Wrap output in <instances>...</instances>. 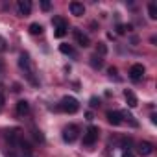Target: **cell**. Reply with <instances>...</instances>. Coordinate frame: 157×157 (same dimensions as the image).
Segmentation results:
<instances>
[{
  "label": "cell",
  "instance_id": "cell-1",
  "mask_svg": "<svg viewBox=\"0 0 157 157\" xmlns=\"http://www.w3.org/2000/svg\"><path fill=\"white\" fill-rule=\"evenodd\" d=\"M19 67L24 70L26 78H28V82L33 85V87H39V80L35 78V72H33V65H32V59H30V54L22 52L21 57H19Z\"/></svg>",
  "mask_w": 157,
  "mask_h": 157
},
{
  "label": "cell",
  "instance_id": "cell-2",
  "mask_svg": "<svg viewBox=\"0 0 157 157\" xmlns=\"http://www.w3.org/2000/svg\"><path fill=\"white\" fill-rule=\"evenodd\" d=\"M59 107H61V111L74 115L78 109H80V102H78L74 96H63V98H61V104H59Z\"/></svg>",
  "mask_w": 157,
  "mask_h": 157
},
{
  "label": "cell",
  "instance_id": "cell-3",
  "mask_svg": "<svg viewBox=\"0 0 157 157\" xmlns=\"http://www.w3.org/2000/svg\"><path fill=\"white\" fill-rule=\"evenodd\" d=\"M98 135H100V129L98 126H89L83 133V144L85 146H93L96 140H98Z\"/></svg>",
  "mask_w": 157,
  "mask_h": 157
},
{
  "label": "cell",
  "instance_id": "cell-4",
  "mask_svg": "<svg viewBox=\"0 0 157 157\" xmlns=\"http://www.w3.org/2000/svg\"><path fill=\"white\" fill-rule=\"evenodd\" d=\"M78 135H80V128H78L76 124H68L67 128H63V140L65 142L72 144L78 139Z\"/></svg>",
  "mask_w": 157,
  "mask_h": 157
},
{
  "label": "cell",
  "instance_id": "cell-5",
  "mask_svg": "<svg viewBox=\"0 0 157 157\" xmlns=\"http://www.w3.org/2000/svg\"><path fill=\"white\" fill-rule=\"evenodd\" d=\"M52 24L56 26V32H54V35L56 37H65L67 35V32H68V22L65 21V19H61V17H54V21H52Z\"/></svg>",
  "mask_w": 157,
  "mask_h": 157
},
{
  "label": "cell",
  "instance_id": "cell-6",
  "mask_svg": "<svg viewBox=\"0 0 157 157\" xmlns=\"http://www.w3.org/2000/svg\"><path fill=\"white\" fill-rule=\"evenodd\" d=\"M144 74H146V68H144V65H140V63H135V65H131L129 67V78L133 82H140L142 78H144Z\"/></svg>",
  "mask_w": 157,
  "mask_h": 157
},
{
  "label": "cell",
  "instance_id": "cell-7",
  "mask_svg": "<svg viewBox=\"0 0 157 157\" xmlns=\"http://www.w3.org/2000/svg\"><path fill=\"white\" fill-rule=\"evenodd\" d=\"M17 11L21 17H28L32 13V2L30 0H19L17 2Z\"/></svg>",
  "mask_w": 157,
  "mask_h": 157
},
{
  "label": "cell",
  "instance_id": "cell-8",
  "mask_svg": "<svg viewBox=\"0 0 157 157\" xmlns=\"http://www.w3.org/2000/svg\"><path fill=\"white\" fill-rule=\"evenodd\" d=\"M74 39H76V43L80 44V46H83V48H87V46H91V39L82 32V30H74Z\"/></svg>",
  "mask_w": 157,
  "mask_h": 157
},
{
  "label": "cell",
  "instance_id": "cell-9",
  "mask_svg": "<svg viewBox=\"0 0 157 157\" xmlns=\"http://www.w3.org/2000/svg\"><path fill=\"white\" fill-rule=\"evenodd\" d=\"M68 10H70V13H72L74 17H83V15H85V6H83L82 2H70Z\"/></svg>",
  "mask_w": 157,
  "mask_h": 157
},
{
  "label": "cell",
  "instance_id": "cell-10",
  "mask_svg": "<svg viewBox=\"0 0 157 157\" xmlns=\"http://www.w3.org/2000/svg\"><path fill=\"white\" fill-rule=\"evenodd\" d=\"M139 153H140L142 157H148V155H151V153H153V144H151V142H148V140H142V142H139Z\"/></svg>",
  "mask_w": 157,
  "mask_h": 157
},
{
  "label": "cell",
  "instance_id": "cell-11",
  "mask_svg": "<svg viewBox=\"0 0 157 157\" xmlns=\"http://www.w3.org/2000/svg\"><path fill=\"white\" fill-rule=\"evenodd\" d=\"M107 117V122L113 124V126H120L122 124V117H120V111H107L105 113Z\"/></svg>",
  "mask_w": 157,
  "mask_h": 157
},
{
  "label": "cell",
  "instance_id": "cell-12",
  "mask_svg": "<svg viewBox=\"0 0 157 157\" xmlns=\"http://www.w3.org/2000/svg\"><path fill=\"white\" fill-rule=\"evenodd\" d=\"M15 111H17V115H19V117H24V115H28V113H30V104H28L26 100H19V102H17V105H15Z\"/></svg>",
  "mask_w": 157,
  "mask_h": 157
},
{
  "label": "cell",
  "instance_id": "cell-13",
  "mask_svg": "<svg viewBox=\"0 0 157 157\" xmlns=\"http://www.w3.org/2000/svg\"><path fill=\"white\" fill-rule=\"evenodd\" d=\"M124 98H126V102H128V105L129 107H137L139 105V100H137V96H135V93L133 91H124Z\"/></svg>",
  "mask_w": 157,
  "mask_h": 157
},
{
  "label": "cell",
  "instance_id": "cell-14",
  "mask_svg": "<svg viewBox=\"0 0 157 157\" xmlns=\"http://www.w3.org/2000/svg\"><path fill=\"white\" fill-rule=\"evenodd\" d=\"M6 139H8L10 142H13V144H15V142H17V140L21 139V129H19V128L8 129V131H6Z\"/></svg>",
  "mask_w": 157,
  "mask_h": 157
},
{
  "label": "cell",
  "instance_id": "cell-15",
  "mask_svg": "<svg viewBox=\"0 0 157 157\" xmlns=\"http://www.w3.org/2000/svg\"><path fill=\"white\" fill-rule=\"evenodd\" d=\"M89 63H91V67H93L94 70H100V68L104 67V59H102L100 56H96V54L91 57V61H89Z\"/></svg>",
  "mask_w": 157,
  "mask_h": 157
},
{
  "label": "cell",
  "instance_id": "cell-16",
  "mask_svg": "<svg viewBox=\"0 0 157 157\" xmlns=\"http://www.w3.org/2000/svg\"><path fill=\"white\" fill-rule=\"evenodd\" d=\"M28 30H30V33H32V35H41L44 28H43V24H39V22H32Z\"/></svg>",
  "mask_w": 157,
  "mask_h": 157
},
{
  "label": "cell",
  "instance_id": "cell-17",
  "mask_svg": "<svg viewBox=\"0 0 157 157\" xmlns=\"http://www.w3.org/2000/svg\"><path fill=\"white\" fill-rule=\"evenodd\" d=\"M120 117H122V118H126V120H128L133 128H137V126H139V122L135 120V117H133L131 113H128V111H120Z\"/></svg>",
  "mask_w": 157,
  "mask_h": 157
},
{
  "label": "cell",
  "instance_id": "cell-18",
  "mask_svg": "<svg viewBox=\"0 0 157 157\" xmlns=\"http://www.w3.org/2000/svg\"><path fill=\"white\" fill-rule=\"evenodd\" d=\"M148 15H150V19H157V4L155 2H150L148 4Z\"/></svg>",
  "mask_w": 157,
  "mask_h": 157
},
{
  "label": "cell",
  "instance_id": "cell-19",
  "mask_svg": "<svg viewBox=\"0 0 157 157\" xmlns=\"http://www.w3.org/2000/svg\"><path fill=\"white\" fill-rule=\"evenodd\" d=\"M59 50H61L63 54H67V56H74V48H72L70 44H65V43H63V44H59Z\"/></svg>",
  "mask_w": 157,
  "mask_h": 157
},
{
  "label": "cell",
  "instance_id": "cell-20",
  "mask_svg": "<svg viewBox=\"0 0 157 157\" xmlns=\"http://www.w3.org/2000/svg\"><path fill=\"white\" fill-rule=\"evenodd\" d=\"M105 54H107V46H105L104 43H98V44H96V56L104 57Z\"/></svg>",
  "mask_w": 157,
  "mask_h": 157
},
{
  "label": "cell",
  "instance_id": "cell-21",
  "mask_svg": "<svg viewBox=\"0 0 157 157\" xmlns=\"http://www.w3.org/2000/svg\"><path fill=\"white\" fill-rule=\"evenodd\" d=\"M32 133H33V139H35V140H37L39 144H44V140H46V139H44L43 131H39V129H33Z\"/></svg>",
  "mask_w": 157,
  "mask_h": 157
},
{
  "label": "cell",
  "instance_id": "cell-22",
  "mask_svg": "<svg viewBox=\"0 0 157 157\" xmlns=\"http://www.w3.org/2000/svg\"><path fill=\"white\" fill-rule=\"evenodd\" d=\"M129 30H131V24H118V26H117V32H118L120 35H124V33L129 32Z\"/></svg>",
  "mask_w": 157,
  "mask_h": 157
},
{
  "label": "cell",
  "instance_id": "cell-23",
  "mask_svg": "<svg viewBox=\"0 0 157 157\" xmlns=\"http://www.w3.org/2000/svg\"><path fill=\"white\" fill-rule=\"evenodd\" d=\"M8 50V41L2 37V35H0V54H2V52H6Z\"/></svg>",
  "mask_w": 157,
  "mask_h": 157
},
{
  "label": "cell",
  "instance_id": "cell-24",
  "mask_svg": "<svg viewBox=\"0 0 157 157\" xmlns=\"http://www.w3.org/2000/svg\"><path fill=\"white\" fill-rule=\"evenodd\" d=\"M117 72H118V70H117V67H109V68H107V74H109L111 78H113V76H117Z\"/></svg>",
  "mask_w": 157,
  "mask_h": 157
},
{
  "label": "cell",
  "instance_id": "cell-25",
  "mask_svg": "<svg viewBox=\"0 0 157 157\" xmlns=\"http://www.w3.org/2000/svg\"><path fill=\"white\" fill-rule=\"evenodd\" d=\"M98 105H100V100H98L96 96H93V98H91V107H98Z\"/></svg>",
  "mask_w": 157,
  "mask_h": 157
},
{
  "label": "cell",
  "instance_id": "cell-26",
  "mask_svg": "<svg viewBox=\"0 0 157 157\" xmlns=\"http://www.w3.org/2000/svg\"><path fill=\"white\" fill-rule=\"evenodd\" d=\"M41 8H43L44 11H48V10H50V2H46V0H43V2H41Z\"/></svg>",
  "mask_w": 157,
  "mask_h": 157
},
{
  "label": "cell",
  "instance_id": "cell-27",
  "mask_svg": "<svg viewBox=\"0 0 157 157\" xmlns=\"http://www.w3.org/2000/svg\"><path fill=\"white\" fill-rule=\"evenodd\" d=\"M4 102H6V98H4V94H2V93H0V109L4 107Z\"/></svg>",
  "mask_w": 157,
  "mask_h": 157
},
{
  "label": "cell",
  "instance_id": "cell-28",
  "mask_svg": "<svg viewBox=\"0 0 157 157\" xmlns=\"http://www.w3.org/2000/svg\"><path fill=\"white\" fill-rule=\"evenodd\" d=\"M122 157H135V155H133V153H131V151H129V150H126V151H124V153H122Z\"/></svg>",
  "mask_w": 157,
  "mask_h": 157
},
{
  "label": "cell",
  "instance_id": "cell-29",
  "mask_svg": "<svg viewBox=\"0 0 157 157\" xmlns=\"http://www.w3.org/2000/svg\"><path fill=\"white\" fill-rule=\"evenodd\" d=\"M150 118H151V124H157V115H155V113H151Z\"/></svg>",
  "mask_w": 157,
  "mask_h": 157
},
{
  "label": "cell",
  "instance_id": "cell-30",
  "mask_svg": "<svg viewBox=\"0 0 157 157\" xmlns=\"http://www.w3.org/2000/svg\"><path fill=\"white\" fill-rule=\"evenodd\" d=\"M0 70H4V63L2 61H0Z\"/></svg>",
  "mask_w": 157,
  "mask_h": 157
}]
</instances>
